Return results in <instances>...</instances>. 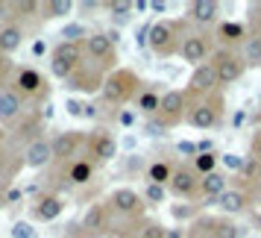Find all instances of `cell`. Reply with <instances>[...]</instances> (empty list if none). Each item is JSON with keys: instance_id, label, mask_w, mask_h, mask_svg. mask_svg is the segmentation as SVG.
Returning <instances> with one entry per match:
<instances>
[{"instance_id": "6da1fadb", "label": "cell", "mask_w": 261, "mask_h": 238, "mask_svg": "<svg viewBox=\"0 0 261 238\" xmlns=\"http://www.w3.org/2000/svg\"><path fill=\"white\" fill-rule=\"evenodd\" d=\"M188 33L191 30L185 18H162L150 27V50L159 59H173V56H179Z\"/></svg>"}, {"instance_id": "7a4b0ae2", "label": "cell", "mask_w": 261, "mask_h": 238, "mask_svg": "<svg viewBox=\"0 0 261 238\" xmlns=\"http://www.w3.org/2000/svg\"><path fill=\"white\" fill-rule=\"evenodd\" d=\"M141 77L135 71H129V68H118V71H112L106 77V83H103V91H100V97H103V103L112 109H123L126 103H135L138 100V94H141Z\"/></svg>"}, {"instance_id": "3957f363", "label": "cell", "mask_w": 261, "mask_h": 238, "mask_svg": "<svg viewBox=\"0 0 261 238\" xmlns=\"http://www.w3.org/2000/svg\"><path fill=\"white\" fill-rule=\"evenodd\" d=\"M247 226L226 215H200L188 224V238H244Z\"/></svg>"}, {"instance_id": "277c9868", "label": "cell", "mask_w": 261, "mask_h": 238, "mask_svg": "<svg viewBox=\"0 0 261 238\" xmlns=\"http://www.w3.org/2000/svg\"><path fill=\"white\" fill-rule=\"evenodd\" d=\"M12 88L15 94L21 97L24 103H44L50 97V83L47 77L38 71V68H33V65H24V68H18L15 71V80H12Z\"/></svg>"}, {"instance_id": "5b68a950", "label": "cell", "mask_w": 261, "mask_h": 238, "mask_svg": "<svg viewBox=\"0 0 261 238\" xmlns=\"http://www.w3.org/2000/svg\"><path fill=\"white\" fill-rule=\"evenodd\" d=\"M223 115H226L223 91H214V94L202 97V100L188 106V124L194 130H217L223 124Z\"/></svg>"}, {"instance_id": "8992f818", "label": "cell", "mask_w": 261, "mask_h": 238, "mask_svg": "<svg viewBox=\"0 0 261 238\" xmlns=\"http://www.w3.org/2000/svg\"><path fill=\"white\" fill-rule=\"evenodd\" d=\"M85 62V47L80 41H59L56 47L50 50V74L56 80H68L80 65Z\"/></svg>"}, {"instance_id": "52a82bcc", "label": "cell", "mask_w": 261, "mask_h": 238, "mask_svg": "<svg viewBox=\"0 0 261 238\" xmlns=\"http://www.w3.org/2000/svg\"><path fill=\"white\" fill-rule=\"evenodd\" d=\"M85 47V59L97 65L100 71H118V50H115V41L106 36V33H91V36L83 41Z\"/></svg>"}, {"instance_id": "ba28073f", "label": "cell", "mask_w": 261, "mask_h": 238, "mask_svg": "<svg viewBox=\"0 0 261 238\" xmlns=\"http://www.w3.org/2000/svg\"><path fill=\"white\" fill-rule=\"evenodd\" d=\"M155 121L165 130H176L188 121V94H185V88H170V91L162 94V106H159Z\"/></svg>"}, {"instance_id": "9c48e42d", "label": "cell", "mask_w": 261, "mask_h": 238, "mask_svg": "<svg viewBox=\"0 0 261 238\" xmlns=\"http://www.w3.org/2000/svg\"><path fill=\"white\" fill-rule=\"evenodd\" d=\"M76 235H80V238H103V235H112V209H109L106 200L91 203V206L85 209L83 221L76 224Z\"/></svg>"}, {"instance_id": "30bf717a", "label": "cell", "mask_w": 261, "mask_h": 238, "mask_svg": "<svg viewBox=\"0 0 261 238\" xmlns=\"http://www.w3.org/2000/svg\"><path fill=\"white\" fill-rule=\"evenodd\" d=\"M106 203H109V209H112V215H120V218L135 221V224H141L144 221V209H147V203H144V197L135 188H129V185L115 188L112 194H109Z\"/></svg>"}, {"instance_id": "8fae6325", "label": "cell", "mask_w": 261, "mask_h": 238, "mask_svg": "<svg viewBox=\"0 0 261 238\" xmlns=\"http://www.w3.org/2000/svg\"><path fill=\"white\" fill-rule=\"evenodd\" d=\"M214 44H217V38L214 33H205V30H197V33H188L185 41H182V50H179V59L194 65V68H200L202 62H208L214 56Z\"/></svg>"}, {"instance_id": "7c38bea8", "label": "cell", "mask_w": 261, "mask_h": 238, "mask_svg": "<svg viewBox=\"0 0 261 238\" xmlns=\"http://www.w3.org/2000/svg\"><path fill=\"white\" fill-rule=\"evenodd\" d=\"M212 65L217 68V83H220V91L235 85L244 74H247V65H244V56L235 53V50H226V47H217L212 56Z\"/></svg>"}, {"instance_id": "4fadbf2b", "label": "cell", "mask_w": 261, "mask_h": 238, "mask_svg": "<svg viewBox=\"0 0 261 238\" xmlns=\"http://www.w3.org/2000/svg\"><path fill=\"white\" fill-rule=\"evenodd\" d=\"M106 77H109L106 71H100L97 65H91V62L85 59L83 65L65 80V88H68V91H76V94H100Z\"/></svg>"}, {"instance_id": "5bb4252c", "label": "cell", "mask_w": 261, "mask_h": 238, "mask_svg": "<svg viewBox=\"0 0 261 238\" xmlns=\"http://www.w3.org/2000/svg\"><path fill=\"white\" fill-rule=\"evenodd\" d=\"M85 141H88V135L83 130H65L59 135H53L50 138V144H53V165H68L76 156H83Z\"/></svg>"}, {"instance_id": "9a60e30c", "label": "cell", "mask_w": 261, "mask_h": 238, "mask_svg": "<svg viewBox=\"0 0 261 238\" xmlns=\"http://www.w3.org/2000/svg\"><path fill=\"white\" fill-rule=\"evenodd\" d=\"M214 91H220V83H217V68H214L212 59H208V62H202L200 68H194L188 85H185L188 106L191 103H197V100H202V97L214 94Z\"/></svg>"}, {"instance_id": "2e32d148", "label": "cell", "mask_w": 261, "mask_h": 238, "mask_svg": "<svg viewBox=\"0 0 261 238\" xmlns=\"http://www.w3.org/2000/svg\"><path fill=\"white\" fill-rule=\"evenodd\" d=\"M200 174L194 171V165H185V162H176V171H173V179L167 185V194H173L179 200H197L200 197Z\"/></svg>"}, {"instance_id": "e0dca14e", "label": "cell", "mask_w": 261, "mask_h": 238, "mask_svg": "<svg viewBox=\"0 0 261 238\" xmlns=\"http://www.w3.org/2000/svg\"><path fill=\"white\" fill-rule=\"evenodd\" d=\"M85 156H91L97 165H106L118 156V138L109 130H94L85 141Z\"/></svg>"}, {"instance_id": "ac0fdd59", "label": "cell", "mask_w": 261, "mask_h": 238, "mask_svg": "<svg viewBox=\"0 0 261 238\" xmlns=\"http://www.w3.org/2000/svg\"><path fill=\"white\" fill-rule=\"evenodd\" d=\"M62 212H65V197H62V194H56V191H41L36 200H33V206H30L33 221H41V224L56 221Z\"/></svg>"}, {"instance_id": "d6986e66", "label": "cell", "mask_w": 261, "mask_h": 238, "mask_svg": "<svg viewBox=\"0 0 261 238\" xmlns=\"http://www.w3.org/2000/svg\"><path fill=\"white\" fill-rule=\"evenodd\" d=\"M185 21L197 27H217L220 24V3L217 0H191L185 6Z\"/></svg>"}, {"instance_id": "ffe728a7", "label": "cell", "mask_w": 261, "mask_h": 238, "mask_svg": "<svg viewBox=\"0 0 261 238\" xmlns=\"http://www.w3.org/2000/svg\"><path fill=\"white\" fill-rule=\"evenodd\" d=\"M24 115H27V103L15 94L12 88H3V91H0V127L12 130Z\"/></svg>"}, {"instance_id": "44dd1931", "label": "cell", "mask_w": 261, "mask_h": 238, "mask_svg": "<svg viewBox=\"0 0 261 238\" xmlns=\"http://www.w3.org/2000/svg\"><path fill=\"white\" fill-rule=\"evenodd\" d=\"M21 168H27L24 147L6 141L3 144V150H0V179H3V182H12V179L21 174Z\"/></svg>"}, {"instance_id": "7402d4cb", "label": "cell", "mask_w": 261, "mask_h": 238, "mask_svg": "<svg viewBox=\"0 0 261 238\" xmlns=\"http://www.w3.org/2000/svg\"><path fill=\"white\" fill-rule=\"evenodd\" d=\"M97 162L91 159V156H76L73 162H68V165H62V174H65V179L71 182V185H85V182H91L97 174Z\"/></svg>"}, {"instance_id": "603a6c76", "label": "cell", "mask_w": 261, "mask_h": 238, "mask_svg": "<svg viewBox=\"0 0 261 238\" xmlns=\"http://www.w3.org/2000/svg\"><path fill=\"white\" fill-rule=\"evenodd\" d=\"M229 191V174L223 171H214L208 177L200 179V197H202V206H217V200Z\"/></svg>"}, {"instance_id": "cb8c5ba5", "label": "cell", "mask_w": 261, "mask_h": 238, "mask_svg": "<svg viewBox=\"0 0 261 238\" xmlns=\"http://www.w3.org/2000/svg\"><path fill=\"white\" fill-rule=\"evenodd\" d=\"M249 203H252V194L249 191H244V188H229L217 200V209H220V215H226V218H238V215H244L249 209Z\"/></svg>"}, {"instance_id": "d4e9b609", "label": "cell", "mask_w": 261, "mask_h": 238, "mask_svg": "<svg viewBox=\"0 0 261 238\" xmlns=\"http://www.w3.org/2000/svg\"><path fill=\"white\" fill-rule=\"evenodd\" d=\"M247 36H249V30H247V24H241V21H220V24L214 27V38H217L226 50L244 44Z\"/></svg>"}, {"instance_id": "484cf974", "label": "cell", "mask_w": 261, "mask_h": 238, "mask_svg": "<svg viewBox=\"0 0 261 238\" xmlns=\"http://www.w3.org/2000/svg\"><path fill=\"white\" fill-rule=\"evenodd\" d=\"M24 162L30 171H41V168L53 165V144H50V138H38V141L30 144L24 150Z\"/></svg>"}, {"instance_id": "4316f807", "label": "cell", "mask_w": 261, "mask_h": 238, "mask_svg": "<svg viewBox=\"0 0 261 238\" xmlns=\"http://www.w3.org/2000/svg\"><path fill=\"white\" fill-rule=\"evenodd\" d=\"M21 44H24V27L18 24V21H9V24L0 27V53L3 56L18 53Z\"/></svg>"}, {"instance_id": "83f0119b", "label": "cell", "mask_w": 261, "mask_h": 238, "mask_svg": "<svg viewBox=\"0 0 261 238\" xmlns=\"http://www.w3.org/2000/svg\"><path fill=\"white\" fill-rule=\"evenodd\" d=\"M173 171H176V162H167V159H155L147 165V182L150 185H170V179H173Z\"/></svg>"}, {"instance_id": "f1b7e54d", "label": "cell", "mask_w": 261, "mask_h": 238, "mask_svg": "<svg viewBox=\"0 0 261 238\" xmlns=\"http://www.w3.org/2000/svg\"><path fill=\"white\" fill-rule=\"evenodd\" d=\"M241 56L247 68H261V33H249L247 41L241 44Z\"/></svg>"}, {"instance_id": "f546056e", "label": "cell", "mask_w": 261, "mask_h": 238, "mask_svg": "<svg viewBox=\"0 0 261 238\" xmlns=\"http://www.w3.org/2000/svg\"><path fill=\"white\" fill-rule=\"evenodd\" d=\"M73 9H76L73 0H44V3H41V18H47V21H59V18H68Z\"/></svg>"}, {"instance_id": "4dcf8cb0", "label": "cell", "mask_w": 261, "mask_h": 238, "mask_svg": "<svg viewBox=\"0 0 261 238\" xmlns=\"http://www.w3.org/2000/svg\"><path fill=\"white\" fill-rule=\"evenodd\" d=\"M159 106H162V94L155 88H144L141 94H138V100H135V109L141 115H147V118H155L159 115Z\"/></svg>"}, {"instance_id": "1f68e13d", "label": "cell", "mask_w": 261, "mask_h": 238, "mask_svg": "<svg viewBox=\"0 0 261 238\" xmlns=\"http://www.w3.org/2000/svg\"><path fill=\"white\" fill-rule=\"evenodd\" d=\"M103 9L112 15L115 24H126L132 15H135V3L132 0H109V3H103Z\"/></svg>"}, {"instance_id": "d6a6232c", "label": "cell", "mask_w": 261, "mask_h": 238, "mask_svg": "<svg viewBox=\"0 0 261 238\" xmlns=\"http://www.w3.org/2000/svg\"><path fill=\"white\" fill-rule=\"evenodd\" d=\"M36 15H41L38 0H12V21H24V18H36Z\"/></svg>"}, {"instance_id": "836d02e7", "label": "cell", "mask_w": 261, "mask_h": 238, "mask_svg": "<svg viewBox=\"0 0 261 238\" xmlns=\"http://www.w3.org/2000/svg\"><path fill=\"white\" fill-rule=\"evenodd\" d=\"M217 162H220V156H217V153H200L191 165H194V171H197L200 177H208V174L217 171Z\"/></svg>"}, {"instance_id": "e575fe53", "label": "cell", "mask_w": 261, "mask_h": 238, "mask_svg": "<svg viewBox=\"0 0 261 238\" xmlns=\"http://www.w3.org/2000/svg\"><path fill=\"white\" fill-rule=\"evenodd\" d=\"M135 238H167V226L159 224V221H141Z\"/></svg>"}, {"instance_id": "d590c367", "label": "cell", "mask_w": 261, "mask_h": 238, "mask_svg": "<svg viewBox=\"0 0 261 238\" xmlns=\"http://www.w3.org/2000/svg\"><path fill=\"white\" fill-rule=\"evenodd\" d=\"M15 71H18V68H15L12 56H3V53H0V91L12 85V80H15Z\"/></svg>"}, {"instance_id": "8d00e7d4", "label": "cell", "mask_w": 261, "mask_h": 238, "mask_svg": "<svg viewBox=\"0 0 261 238\" xmlns=\"http://www.w3.org/2000/svg\"><path fill=\"white\" fill-rule=\"evenodd\" d=\"M141 197H144V203H150V206H162L165 197H167V188L165 185H150V182H147V188L141 191Z\"/></svg>"}, {"instance_id": "74e56055", "label": "cell", "mask_w": 261, "mask_h": 238, "mask_svg": "<svg viewBox=\"0 0 261 238\" xmlns=\"http://www.w3.org/2000/svg\"><path fill=\"white\" fill-rule=\"evenodd\" d=\"M88 36H91V33H88L83 24H68L62 30V41H80V44H83Z\"/></svg>"}, {"instance_id": "f35d334b", "label": "cell", "mask_w": 261, "mask_h": 238, "mask_svg": "<svg viewBox=\"0 0 261 238\" xmlns=\"http://www.w3.org/2000/svg\"><path fill=\"white\" fill-rule=\"evenodd\" d=\"M220 162H223L229 171H235V174H241L244 171V165H247V156H238V153H223L220 156Z\"/></svg>"}, {"instance_id": "ab89813d", "label": "cell", "mask_w": 261, "mask_h": 238, "mask_svg": "<svg viewBox=\"0 0 261 238\" xmlns=\"http://www.w3.org/2000/svg\"><path fill=\"white\" fill-rule=\"evenodd\" d=\"M36 235V229L27 224V221H15L12 229H9V238H33Z\"/></svg>"}, {"instance_id": "60d3db41", "label": "cell", "mask_w": 261, "mask_h": 238, "mask_svg": "<svg viewBox=\"0 0 261 238\" xmlns=\"http://www.w3.org/2000/svg\"><path fill=\"white\" fill-rule=\"evenodd\" d=\"M65 112H68L71 118H85V103L76 100V97H68V100H65Z\"/></svg>"}, {"instance_id": "b9f144b4", "label": "cell", "mask_w": 261, "mask_h": 238, "mask_svg": "<svg viewBox=\"0 0 261 238\" xmlns=\"http://www.w3.org/2000/svg\"><path fill=\"white\" fill-rule=\"evenodd\" d=\"M176 153L179 156H191V162H194V159L200 156V147H197L194 141H176Z\"/></svg>"}, {"instance_id": "7bdbcfd3", "label": "cell", "mask_w": 261, "mask_h": 238, "mask_svg": "<svg viewBox=\"0 0 261 238\" xmlns=\"http://www.w3.org/2000/svg\"><path fill=\"white\" fill-rule=\"evenodd\" d=\"M21 200H24V191H21V188L9 185V188L3 191V203H6V206H18Z\"/></svg>"}, {"instance_id": "ee69618b", "label": "cell", "mask_w": 261, "mask_h": 238, "mask_svg": "<svg viewBox=\"0 0 261 238\" xmlns=\"http://www.w3.org/2000/svg\"><path fill=\"white\" fill-rule=\"evenodd\" d=\"M150 27H153V24H144L141 30L135 33V44H138V50L150 47Z\"/></svg>"}, {"instance_id": "f6af8a7d", "label": "cell", "mask_w": 261, "mask_h": 238, "mask_svg": "<svg viewBox=\"0 0 261 238\" xmlns=\"http://www.w3.org/2000/svg\"><path fill=\"white\" fill-rule=\"evenodd\" d=\"M12 21V0H0V27Z\"/></svg>"}, {"instance_id": "bcb514c9", "label": "cell", "mask_w": 261, "mask_h": 238, "mask_svg": "<svg viewBox=\"0 0 261 238\" xmlns=\"http://www.w3.org/2000/svg\"><path fill=\"white\" fill-rule=\"evenodd\" d=\"M115 121H118L120 127H132V124H135V112H129V109H120Z\"/></svg>"}, {"instance_id": "7dc6e473", "label": "cell", "mask_w": 261, "mask_h": 238, "mask_svg": "<svg viewBox=\"0 0 261 238\" xmlns=\"http://www.w3.org/2000/svg\"><path fill=\"white\" fill-rule=\"evenodd\" d=\"M249 156H252V159H258V162H261V130L255 132V135H252V150H249Z\"/></svg>"}, {"instance_id": "c3c4849f", "label": "cell", "mask_w": 261, "mask_h": 238, "mask_svg": "<svg viewBox=\"0 0 261 238\" xmlns=\"http://www.w3.org/2000/svg\"><path fill=\"white\" fill-rule=\"evenodd\" d=\"M162 132H167V130L155 118H150V124H147V135H162Z\"/></svg>"}, {"instance_id": "681fc988", "label": "cell", "mask_w": 261, "mask_h": 238, "mask_svg": "<svg viewBox=\"0 0 261 238\" xmlns=\"http://www.w3.org/2000/svg\"><path fill=\"white\" fill-rule=\"evenodd\" d=\"M44 53H47V41H44V38H38L36 44H33V56H44Z\"/></svg>"}, {"instance_id": "f907efd6", "label": "cell", "mask_w": 261, "mask_h": 238, "mask_svg": "<svg viewBox=\"0 0 261 238\" xmlns=\"http://www.w3.org/2000/svg\"><path fill=\"white\" fill-rule=\"evenodd\" d=\"M167 9H170V6H167V3H162V0H153V3H150V12H155V15H165Z\"/></svg>"}, {"instance_id": "816d5d0a", "label": "cell", "mask_w": 261, "mask_h": 238, "mask_svg": "<svg viewBox=\"0 0 261 238\" xmlns=\"http://www.w3.org/2000/svg\"><path fill=\"white\" fill-rule=\"evenodd\" d=\"M197 147H200V153H214V141H212V138H202Z\"/></svg>"}, {"instance_id": "f5cc1de1", "label": "cell", "mask_w": 261, "mask_h": 238, "mask_svg": "<svg viewBox=\"0 0 261 238\" xmlns=\"http://www.w3.org/2000/svg\"><path fill=\"white\" fill-rule=\"evenodd\" d=\"M244 121H247V109H241V112H238L235 118H232V127H241Z\"/></svg>"}, {"instance_id": "db71d44e", "label": "cell", "mask_w": 261, "mask_h": 238, "mask_svg": "<svg viewBox=\"0 0 261 238\" xmlns=\"http://www.w3.org/2000/svg\"><path fill=\"white\" fill-rule=\"evenodd\" d=\"M252 224H255V229L261 232V206L255 209V212H252Z\"/></svg>"}, {"instance_id": "11a10c76", "label": "cell", "mask_w": 261, "mask_h": 238, "mask_svg": "<svg viewBox=\"0 0 261 238\" xmlns=\"http://www.w3.org/2000/svg\"><path fill=\"white\" fill-rule=\"evenodd\" d=\"M147 9H150L147 0H135V12H147Z\"/></svg>"}, {"instance_id": "9f6ffc18", "label": "cell", "mask_w": 261, "mask_h": 238, "mask_svg": "<svg viewBox=\"0 0 261 238\" xmlns=\"http://www.w3.org/2000/svg\"><path fill=\"white\" fill-rule=\"evenodd\" d=\"M9 141V130L6 127H0V150H3V144Z\"/></svg>"}, {"instance_id": "6f0895ef", "label": "cell", "mask_w": 261, "mask_h": 238, "mask_svg": "<svg viewBox=\"0 0 261 238\" xmlns=\"http://www.w3.org/2000/svg\"><path fill=\"white\" fill-rule=\"evenodd\" d=\"M106 36H109V38H112V41H115V44H118V41H120V33H118V30H109Z\"/></svg>"}, {"instance_id": "680465c9", "label": "cell", "mask_w": 261, "mask_h": 238, "mask_svg": "<svg viewBox=\"0 0 261 238\" xmlns=\"http://www.w3.org/2000/svg\"><path fill=\"white\" fill-rule=\"evenodd\" d=\"M167 238H182V229H167Z\"/></svg>"}, {"instance_id": "91938a15", "label": "cell", "mask_w": 261, "mask_h": 238, "mask_svg": "<svg viewBox=\"0 0 261 238\" xmlns=\"http://www.w3.org/2000/svg\"><path fill=\"white\" fill-rule=\"evenodd\" d=\"M261 194V168H258V185H255V197Z\"/></svg>"}, {"instance_id": "94428289", "label": "cell", "mask_w": 261, "mask_h": 238, "mask_svg": "<svg viewBox=\"0 0 261 238\" xmlns=\"http://www.w3.org/2000/svg\"><path fill=\"white\" fill-rule=\"evenodd\" d=\"M255 121H258V124H261V109H258V115H255Z\"/></svg>"}, {"instance_id": "6125c7cd", "label": "cell", "mask_w": 261, "mask_h": 238, "mask_svg": "<svg viewBox=\"0 0 261 238\" xmlns=\"http://www.w3.org/2000/svg\"><path fill=\"white\" fill-rule=\"evenodd\" d=\"M3 206H6V203H3V194H0V209H3Z\"/></svg>"}, {"instance_id": "be15d7a7", "label": "cell", "mask_w": 261, "mask_h": 238, "mask_svg": "<svg viewBox=\"0 0 261 238\" xmlns=\"http://www.w3.org/2000/svg\"><path fill=\"white\" fill-rule=\"evenodd\" d=\"M68 238H71V235H68Z\"/></svg>"}]
</instances>
